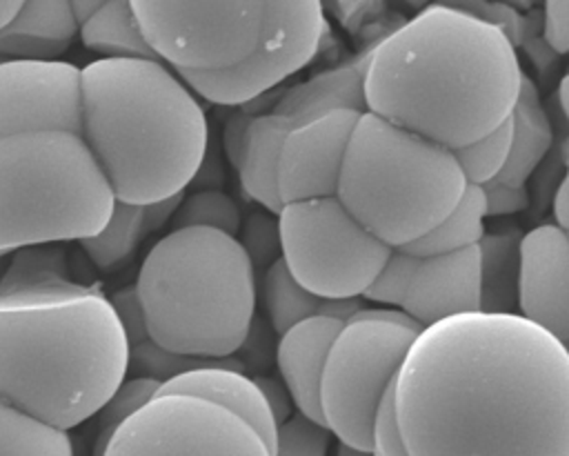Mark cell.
I'll return each mask as SVG.
<instances>
[{
  "label": "cell",
  "mask_w": 569,
  "mask_h": 456,
  "mask_svg": "<svg viewBox=\"0 0 569 456\" xmlns=\"http://www.w3.org/2000/svg\"><path fill=\"white\" fill-rule=\"evenodd\" d=\"M558 100H560V109L569 122V73L562 76V80L558 85Z\"/></svg>",
  "instance_id": "46"
},
{
  "label": "cell",
  "mask_w": 569,
  "mask_h": 456,
  "mask_svg": "<svg viewBox=\"0 0 569 456\" xmlns=\"http://www.w3.org/2000/svg\"><path fill=\"white\" fill-rule=\"evenodd\" d=\"M0 456H73L67 429L0 398Z\"/></svg>",
  "instance_id": "26"
},
{
  "label": "cell",
  "mask_w": 569,
  "mask_h": 456,
  "mask_svg": "<svg viewBox=\"0 0 569 456\" xmlns=\"http://www.w3.org/2000/svg\"><path fill=\"white\" fill-rule=\"evenodd\" d=\"M522 234L513 227H502L482 236L480 269H482V311L518 314V269H520Z\"/></svg>",
  "instance_id": "23"
},
{
  "label": "cell",
  "mask_w": 569,
  "mask_h": 456,
  "mask_svg": "<svg viewBox=\"0 0 569 456\" xmlns=\"http://www.w3.org/2000/svg\"><path fill=\"white\" fill-rule=\"evenodd\" d=\"M158 394H191L213 400L247 420L273 452L278 436L276 416L271 414V407L256 378L244 376L236 367L209 365L189 369L164 383Z\"/></svg>",
  "instance_id": "18"
},
{
  "label": "cell",
  "mask_w": 569,
  "mask_h": 456,
  "mask_svg": "<svg viewBox=\"0 0 569 456\" xmlns=\"http://www.w3.org/2000/svg\"><path fill=\"white\" fill-rule=\"evenodd\" d=\"M102 456H273V452L227 407L191 394H158L113 432Z\"/></svg>",
  "instance_id": "11"
},
{
  "label": "cell",
  "mask_w": 569,
  "mask_h": 456,
  "mask_svg": "<svg viewBox=\"0 0 569 456\" xmlns=\"http://www.w3.org/2000/svg\"><path fill=\"white\" fill-rule=\"evenodd\" d=\"M129 374V340L111 300L82 282L0 294V398L71 429Z\"/></svg>",
  "instance_id": "3"
},
{
  "label": "cell",
  "mask_w": 569,
  "mask_h": 456,
  "mask_svg": "<svg viewBox=\"0 0 569 456\" xmlns=\"http://www.w3.org/2000/svg\"><path fill=\"white\" fill-rule=\"evenodd\" d=\"M482 309L480 247L420 258L400 305L420 327Z\"/></svg>",
  "instance_id": "16"
},
{
  "label": "cell",
  "mask_w": 569,
  "mask_h": 456,
  "mask_svg": "<svg viewBox=\"0 0 569 456\" xmlns=\"http://www.w3.org/2000/svg\"><path fill=\"white\" fill-rule=\"evenodd\" d=\"M160 391V383L151 378H129L98 412V436L93 445V456H102L113 432L138 409H142Z\"/></svg>",
  "instance_id": "32"
},
{
  "label": "cell",
  "mask_w": 569,
  "mask_h": 456,
  "mask_svg": "<svg viewBox=\"0 0 569 456\" xmlns=\"http://www.w3.org/2000/svg\"><path fill=\"white\" fill-rule=\"evenodd\" d=\"M80 40L87 49L104 58L158 60L142 36L131 2H102L100 11L80 27Z\"/></svg>",
  "instance_id": "24"
},
{
  "label": "cell",
  "mask_w": 569,
  "mask_h": 456,
  "mask_svg": "<svg viewBox=\"0 0 569 456\" xmlns=\"http://www.w3.org/2000/svg\"><path fill=\"white\" fill-rule=\"evenodd\" d=\"M325 31V9L318 0L264 2L262 36L249 58L224 71H180V76L189 89L213 105H251L309 65Z\"/></svg>",
  "instance_id": "12"
},
{
  "label": "cell",
  "mask_w": 569,
  "mask_h": 456,
  "mask_svg": "<svg viewBox=\"0 0 569 456\" xmlns=\"http://www.w3.org/2000/svg\"><path fill=\"white\" fill-rule=\"evenodd\" d=\"M22 2H16V0H9V2H0V31L18 16Z\"/></svg>",
  "instance_id": "45"
},
{
  "label": "cell",
  "mask_w": 569,
  "mask_h": 456,
  "mask_svg": "<svg viewBox=\"0 0 569 456\" xmlns=\"http://www.w3.org/2000/svg\"><path fill=\"white\" fill-rule=\"evenodd\" d=\"M465 174L467 185L485 187L493 182L507 167L511 153V120H505L493 131L453 151Z\"/></svg>",
  "instance_id": "30"
},
{
  "label": "cell",
  "mask_w": 569,
  "mask_h": 456,
  "mask_svg": "<svg viewBox=\"0 0 569 456\" xmlns=\"http://www.w3.org/2000/svg\"><path fill=\"white\" fill-rule=\"evenodd\" d=\"M256 383L260 385V389L271 407V414L276 416V423L282 425L291 416V405H293L291 394L287 391L284 383H276L271 378H256Z\"/></svg>",
  "instance_id": "41"
},
{
  "label": "cell",
  "mask_w": 569,
  "mask_h": 456,
  "mask_svg": "<svg viewBox=\"0 0 569 456\" xmlns=\"http://www.w3.org/2000/svg\"><path fill=\"white\" fill-rule=\"evenodd\" d=\"M367 56L356 58L353 62L322 71L291 89H287L273 105V113L287 118L293 127L311 122L333 111H358L365 113V67Z\"/></svg>",
  "instance_id": "19"
},
{
  "label": "cell",
  "mask_w": 569,
  "mask_h": 456,
  "mask_svg": "<svg viewBox=\"0 0 569 456\" xmlns=\"http://www.w3.org/2000/svg\"><path fill=\"white\" fill-rule=\"evenodd\" d=\"M109 300H111V305L120 318V325L127 334L129 347L144 343L149 338V331H147V318H144V309H142L136 285L118 289L113 296H109Z\"/></svg>",
  "instance_id": "37"
},
{
  "label": "cell",
  "mask_w": 569,
  "mask_h": 456,
  "mask_svg": "<svg viewBox=\"0 0 569 456\" xmlns=\"http://www.w3.org/2000/svg\"><path fill=\"white\" fill-rule=\"evenodd\" d=\"M82 133V69L64 60H0V138Z\"/></svg>",
  "instance_id": "13"
},
{
  "label": "cell",
  "mask_w": 569,
  "mask_h": 456,
  "mask_svg": "<svg viewBox=\"0 0 569 456\" xmlns=\"http://www.w3.org/2000/svg\"><path fill=\"white\" fill-rule=\"evenodd\" d=\"M182 194L173 196V198H167V200H160V202H153V205H147L144 207V229L147 234L149 231H156L158 227H162L164 222L173 220L180 202H182Z\"/></svg>",
  "instance_id": "42"
},
{
  "label": "cell",
  "mask_w": 569,
  "mask_h": 456,
  "mask_svg": "<svg viewBox=\"0 0 569 456\" xmlns=\"http://www.w3.org/2000/svg\"><path fill=\"white\" fill-rule=\"evenodd\" d=\"M418 262H420V256H413L407 249H391L387 262L382 265L376 280L367 287L362 298L378 305H389V307L393 305L400 309L409 291L411 278L418 269Z\"/></svg>",
  "instance_id": "34"
},
{
  "label": "cell",
  "mask_w": 569,
  "mask_h": 456,
  "mask_svg": "<svg viewBox=\"0 0 569 456\" xmlns=\"http://www.w3.org/2000/svg\"><path fill=\"white\" fill-rule=\"evenodd\" d=\"M336 456H373V452H365V449H356V447H349V445H338V452Z\"/></svg>",
  "instance_id": "47"
},
{
  "label": "cell",
  "mask_w": 569,
  "mask_h": 456,
  "mask_svg": "<svg viewBox=\"0 0 569 456\" xmlns=\"http://www.w3.org/2000/svg\"><path fill=\"white\" fill-rule=\"evenodd\" d=\"M396 383L389 387L385 398L378 405L373 418V434H371V452L373 456H409L407 445L400 434L398 414H396Z\"/></svg>",
  "instance_id": "36"
},
{
  "label": "cell",
  "mask_w": 569,
  "mask_h": 456,
  "mask_svg": "<svg viewBox=\"0 0 569 456\" xmlns=\"http://www.w3.org/2000/svg\"><path fill=\"white\" fill-rule=\"evenodd\" d=\"M2 256H4V254H0V258H2Z\"/></svg>",
  "instance_id": "49"
},
{
  "label": "cell",
  "mask_w": 569,
  "mask_h": 456,
  "mask_svg": "<svg viewBox=\"0 0 569 456\" xmlns=\"http://www.w3.org/2000/svg\"><path fill=\"white\" fill-rule=\"evenodd\" d=\"M562 156H565V182L569 185V136H567L565 147H562Z\"/></svg>",
  "instance_id": "48"
},
{
  "label": "cell",
  "mask_w": 569,
  "mask_h": 456,
  "mask_svg": "<svg viewBox=\"0 0 569 456\" xmlns=\"http://www.w3.org/2000/svg\"><path fill=\"white\" fill-rule=\"evenodd\" d=\"M525 73L513 40L458 7L429 4L367 56V111L451 151L509 120Z\"/></svg>",
  "instance_id": "2"
},
{
  "label": "cell",
  "mask_w": 569,
  "mask_h": 456,
  "mask_svg": "<svg viewBox=\"0 0 569 456\" xmlns=\"http://www.w3.org/2000/svg\"><path fill=\"white\" fill-rule=\"evenodd\" d=\"M136 289L149 338L173 354L220 360L249 336L256 271L236 236L171 229L142 260Z\"/></svg>",
  "instance_id": "5"
},
{
  "label": "cell",
  "mask_w": 569,
  "mask_h": 456,
  "mask_svg": "<svg viewBox=\"0 0 569 456\" xmlns=\"http://www.w3.org/2000/svg\"><path fill=\"white\" fill-rule=\"evenodd\" d=\"M278 236L289 274L320 300L360 298L391 254L338 196L282 205Z\"/></svg>",
  "instance_id": "9"
},
{
  "label": "cell",
  "mask_w": 569,
  "mask_h": 456,
  "mask_svg": "<svg viewBox=\"0 0 569 456\" xmlns=\"http://www.w3.org/2000/svg\"><path fill=\"white\" fill-rule=\"evenodd\" d=\"M331 432L302 414H291L278 425L273 456H327Z\"/></svg>",
  "instance_id": "35"
},
{
  "label": "cell",
  "mask_w": 569,
  "mask_h": 456,
  "mask_svg": "<svg viewBox=\"0 0 569 456\" xmlns=\"http://www.w3.org/2000/svg\"><path fill=\"white\" fill-rule=\"evenodd\" d=\"M113 205V187L80 133L0 138V254L98 236Z\"/></svg>",
  "instance_id": "7"
},
{
  "label": "cell",
  "mask_w": 569,
  "mask_h": 456,
  "mask_svg": "<svg viewBox=\"0 0 569 456\" xmlns=\"http://www.w3.org/2000/svg\"><path fill=\"white\" fill-rule=\"evenodd\" d=\"M456 153L365 111L349 138L338 200L391 249L431 231L467 191Z\"/></svg>",
  "instance_id": "6"
},
{
  "label": "cell",
  "mask_w": 569,
  "mask_h": 456,
  "mask_svg": "<svg viewBox=\"0 0 569 456\" xmlns=\"http://www.w3.org/2000/svg\"><path fill=\"white\" fill-rule=\"evenodd\" d=\"M76 282L67 251L58 245H31L13 251L0 278V294L29 291L40 287Z\"/></svg>",
  "instance_id": "27"
},
{
  "label": "cell",
  "mask_w": 569,
  "mask_h": 456,
  "mask_svg": "<svg viewBox=\"0 0 569 456\" xmlns=\"http://www.w3.org/2000/svg\"><path fill=\"white\" fill-rule=\"evenodd\" d=\"M78 31L71 2H22L18 16L0 31V58L58 60Z\"/></svg>",
  "instance_id": "20"
},
{
  "label": "cell",
  "mask_w": 569,
  "mask_h": 456,
  "mask_svg": "<svg viewBox=\"0 0 569 456\" xmlns=\"http://www.w3.org/2000/svg\"><path fill=\"white\" fill-rule=\"evenodd\" d=\"M518 314L569 347V236L553 222L522 234Z\"/></svg>",
  "instance_id": "15"
},
{
  "label": "cell",
  "mask_w": 569,
  "mask_h": 456,
  "mask_svg": "<svg viewBox=\"0 0 569 456\" xmlns=\"http://www.w3.org/2000/svg\"><path fill=\"white\" fill-rule=\"evenodd\" d=\"M485 220H487L485 191L482 187L469 185L460 202L431 231H427L422 238L400 249H407L413 256L427 258V256L453 254L460 249L476 247L485 236Z\"/></svg>",
  "instance_id": "25"
},
{
  "label": "cell",
  "mask_w": 569,
  "mask_h": 456,
  "mask_svg": "<svg viewBox=\"0 0 569 456\" xmlns=\"http://www.w3.org/2000/svg\"><path fill=\"white\" fill-rule=\"evenodd\" d=\"M511 120V153L507 167L496 178L507 185H527L529 176L547 156L553 133L536 85L525 76Z\"/></svg>",
  "instance_id": "22"
},
{
  "label": "cell",
  "mask_w": 569,
  "mask_h": 456,
  "mask_svg": "<svg viewBox=\"0 0 569 456\" xmlns=\"http://www.w3.org/2000/svg\"><path fill=\"white\" fill-rule=\"evenodd\" d=\"M293 129L296 127L287 118L273 111L258 113L249 127L242 162L238 167L247 196L276 216L282 211V200L278 194V162L282 145Z\"/></svg>",
  "instance_id": "21"
},
{
  "label": "cell",
  "mask_w": 569,
  "mask_h": 456,
  "mask_svg": "<svg viewBox=\"0 0 569 456\" xmlns=\"http://www.w3.org/2000/svg\"><path fill=\"white\" fill-rule=\"evenodd\" d=\"M102 2H71V11L76 16V22L82 27L84 22H89L98 11H100Z\"/></svg>",
  "instance_id": "44"
},
{
  "label": "cell",
  "mask_w": 569,
  "mask_h": 456,
  "mask_svg": "<svg viewBox=\"0 0 569 456\" xmlns=\"http://www.w3.org/2000/svg\"><path fill=\"white\" fill-rule=\"evenodd\" d=\"M258 113H251V111H233L227 122H224V151H227V158L229 162L236 167H240L242 162V153H244V142H247V133H249V127L253 122Z\"/></svg>",
  "instance_id": "40"
},
{
  "label": "cell",
  "mask_w": 569,
  "mask_h": 456,
  "mask_svg": "<svg viewBox=\"0 0 569 456\" xmlns=\"http://www.w3.org/2000/svg\"><path fill=\"white\" fill-rule=\"evenodd\" d=\"M553 225L569 236V185L565 180L553 194Z\"/></svg>",
  "instance_id": "43"
},
{
  "label": "cell",
  "mask_w": 569,
  "mask_h": 456,
  "mask_svg": "<svg viewBox=\"0 0 569 456\" xmlns=\"http://www.w3.org/2000/svg\"><path fill=\"white\" fill-rule=\"evenodd\" d=\"M542 16L545 42L558 53H569V2L549 0L545 2Z\"/></svg>",
  "instance_id": "39"
},
{
  "label": "cell",
  "mask_w": 569,
  "mask_h": 456,
  "mask_svg": "<svg viewBox=\"0 0 569 456\" xmlns=\"http://www.w3.org/2000/svg\"><path fill=\"white\" fill-rule=\"evenodd\" d=\"M220 360L180 356V354H173V351L160 347L151 338L129 347V371L136 374L133 378H151V380L160 383V387L164 383H169L171 378H176L189 369H196V367H209V365L233 367L231 363H220Z\"/></svg>",
  "instance_id": "33"
},
{
  "label": "cell",
  "mask_w": 569,
  "mask_h": 456,
  "mask_svg": "<svg viewBox=\"0 0 569 456\" xmlns=\"http://www.w3.org/2000/svg\"><path fill=\"white\" fill-rule=\"evenodd\" d=\"M144 236V207L116 200L104 229L98 236L80 240V247L96 267L111 269L131 258Z\"/></svg>",
  "instance_id": "28"
},
{
  "label": "cell",
  "mask_w": 569,
  "mask_h": 456,
  "mask_svg": "<svg viewBox=\"0 0 569 456\" xmlns=\"http://www.w3.org/2000/svg\"><path fill=\"white\" fill-rule=\"evenodd\" d=\"M420 329L391 307L358 309L342 325L320 383L322 423L342 445L371 452L378 405L396 383Z\"/></svg>",
  "instance_id": "8"
},
{
  "label": "cell",
  "mask_w": 569,
  "mask_h": 456,
  "mask_svg": "<svg viewBox=\"0 0 569 456\" xmlns=\"http://www.w3.org/2000/svg\"><path fill=\"white\" fill-rule=\"evenodd\" d=\"M362 113L333 111L296 127L280 153L278 194L282 205L338 194L349 138Z\"/></svg>",
  "instance_id": "14"
},
{
  "label": "cell",
  "mask_w": 569,
  "mask_h": 456,
  "mask_svg": "<svg viewBox=\"0 0 569 456\" xmlns=\"http://www.w3.org/2000/svg\"><path fill=\"white\" fill-rule=\"evenodd\" d=\"M264 305L271 318L273 329L282 336L300 320L320 314L322 300L309 294L298 280L289 274L282 258L273 260L264 276Z\"/></svg>",
  "instance_id": "29"
},
{
  "label": "cell",
  "mask_w": 569,
  "mask_h": 456,
  "mask_svg": "<svg viewBox=\"0 0 569 456\" xmlns=\"http://www.w3.org/2000/svg\"><path fill=\"white\" fill-rule=\"evenodd\" d=\"M342 325L333 316L316 314L284 331L278 343V369L293 407L316 423H322L320 383L325 363Z\"/></svg>",
  "instance_id": "17"
},
{
  "label": "cell",
  "mask_w": 569,
  "mask_h": 456,
  "mask_svg": "<svg viewBox=\"0 0 569 456\" xmlns=\"http://www.w3.org/2000/svg\"><path fill=\"white\" fill-rule=\"evenodd\" d=\"M393 389L409 456H569V347L520 314L422 327Z\"/></svg>",
  "instance_id": "1"
},
{
  "label": "cell",
  "mask_w": 569,
  "mask_h": 456,
  "mask_svg": "<svg viewBox=\"0 0 569 456\" xmlns=\"http://www.w3.org/2000/svg\"><path fill=\"white\" fill-rule=\"evenodd\" d=\"M485 191V207L487 218H502L522 211L529 205L527 185H507L500 180H493L482 187Z\"/></svg>",
  "instance_id": "38"
},
{
  "label": "cell",
  "mask_w": 569,
  "mask_h": 456,
  "mask_svg": "<svg viewBox=\"0 0 569 456\" xmlns=\"http://www.w3.org/2000/svg\"><path fill=\"white\" fill-rule=\"evenodd\" d=\"M116 200L147 207L178 194L207 153V116L160 60L98 58L82 67V133Z\"/></svg>",
  "instance_id": "4"
},
{
  "label": "cell",
  "mask_w": 569,
  "mask_h": 456,
  "mask_svg": "<svg viewBox=\"0 0 569 456\" xmlns=\"http://www.w3.org/2000/svg\"><path fill=\"white\" fill-rule=\"evenodd\" d=\"M133 16L158 60L180 71H224L258 47L264 2L133 0Z\"/></svg>",
  "instance_id": "10"
},
{
  "label": "cell",
  "mask_w": 569,
  "mask_h": 456,
  "mask_svg": "<svg viewBox=\"0 0 569 456\" xmlns=\"http://www.w3.org/2000/svg\"><path fill=\"white\" fill-rule=\"evenodd\" d=\"M173 229L184 227H209L236 236L240 229V209L236 200L222 191L204 189L182 198L173 220Z\"/></svg>",
  "instance_id": "31"
}]
</instances>
